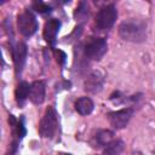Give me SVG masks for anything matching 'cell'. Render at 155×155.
<instances>
[{
    "label": "cell",
    "mask_w": 155,
    "mask_h": 155,
    "mask_svg": "<svg viewBox=\"0 0 155 155\" xmlns=\"http://www.w3.org/2000/svg\"><path fill=\"white\" fill-rule=\"evenodd\" d=\"M119 35L122 40L130 42H143L147 39V24L142 19H127L120 23Z\"/></svg>",
    "instance_id": "1"
},
{
    "label": "cell",
    "mask_w": 155,
    "mask_h": 155,
    "mask_svg": "<svg viewBox=\"0 0 155 155\" xmlns=\"http://www.w3.org/2000/svg\"><path fill=\"white\" fill-rule=\"evenodd\" d=\"M58 127V115L53 107H48L39 125V133L45 138H51Z\"/></svg>",
    "instance_id": "2"
},
{
    "label": "cell",
    "mask_w": 155,
    "mask_h": 155,
    "mask_svg": "<svg viewBox=\"0 0 155 155\" xmlns=\"http://www.w3.org/2000/svg\"><path fill=\"white\" fill-rule=\"evenodd\" d=\"M17 27H18L19 33L23 36L30 38L36 33V30L39 28V24H38V19L34 16V13L29 10H25L21 15H18Z\"/></svg>",
    "instance_id": "3"
},
{
    "label": "cell",
    "mask_w": 155,
    "mask_h": 155,
    "mask_svg": "<svg viewBox=\"0 0 155 155\" xmlns=\"http://www.w3.org/2000/svg\"><path fill=\"white\" fill-rule=\"evenodd\" d=\"M117 18V10L113 4L103 6L96 16V27L99 30L110 29Z\"/></svg>",
    "instance_id": "4"
},
{
    "label": "cell",
    "mask_w": 155,
    "mask_h": 155,
    "mask_svg": "<svg viewBox=\"0 0 155 155\" xmlns=\"http://www.w3.org/2000/svg\"><path fill=\"white\" fill-rule=\"evenodd\" d=\"M108 51L107 40L103 38H92L88 40L84 47L85 56L93 61H99Z\"/></svg>",
    "instance_id": "5"
},
{
    "label": "cell",
    "mask_w": 155,
    "mask_h": 155,
    "mask_svg": "<svg viewBox=\"0 0 155 155\" xmlns=\"http://www.w3.org/2000/svg\"><path fill=\"white\" fill-rule=\"evenodd\" d=\"M133 113H134V110L132 108H124V109L109 113L107 115V117H108L110 125L115 130H121V128L126 127V125L133 116Z\"/></svg>",
    "instance_id": "6"
},
{
    "label": "cell",
    "mask_w": 155,
    "mask_h": 155,
    "mask_svg": "<svg viewBox=\"0 0 155 155\" xmlns=\"http://www.w3.org/2000/svg\"><path fill=\"white\" fill-rule=\"evenodd\" d=\"M103 85H104V74L99 70H93L85 80L84 87L86 92L96 94L102 91Z\"/></svg>",
    "instance_id": "7"
},
{
    "label": "cell",
    "mask_w": 155,
    "mask_h": 155,
    "mask_svg": "<svg viewBox=\"0 0 155 155\" xmlns=\"http://www.w3.org/2000/svg\"><path fill=\"white\" fill-rule=\"evenodd\" d=\"M27 53H28V48L24 42H17L15 46H12V56H13L15 70H16L17 76L23 70V67H24L25 59H27Z\"/></svg>",
    "instance_id": "8"
},
{
    "label": "cell",
    "mask_w": 155,
    "mask_h": 155,
    "mask_svg": "<svg viewBox=\"0 0 155 155\" xmlns=\"http://www.w3.org/2000/svg\"><path fill=\"white\" fill-rule=\"evenodd\" d=\"M61 21L57 19V18H50L46 23H45V27H44V39L46 42H48L51 46H53L56 44V40H57V34L59 31V28H61Z\"/></svg>",
    "instance_id": "9"
},
{
    "label": "cell",
    "mask_w": 155,
    "mask_h": 155,
    "mask_svg": "<svg viewBox=\"0 0 155 155\" xmlns=\"http://www.w3.org/2000/svg\"><path fill=\"white\" fill-rule=\"evenodd\" d=\"M45 92H46V85L44 81H34L30 85V91H29V99L31 103L39 105L42 104L45 101Z\"/></svg>",
    "instance_id": "10"
},
{
    "label": "cell",
    "mask_w": 155,
    "mask_h": 155,
    "mask_svg": "<svg viewBox=\"0 0 155 155\" xmlns=\"http://www.w3.org/2000/svg\"><path fill=\"white\" fill-rule=\"evenodd\" d=\"M8 124L12 128V133L16 137V140H21L25 136V127H24V119L22 117L21 120H17L13 115L8 116Z\"/></svg>",
    "instance_id": "11"
},
{
    "label": "cell",
    "mask_w": 155,
    "mask_h": 155,
    "mask_svg": "<svg viewBox=\"0 0 155 155\" xmlns=\"http://www.w3.org/2000/svg\"><path fill=\"white\" fill-rule=\"evenodd\" d=\"M94 104L91 98L88 97H81L75 102V110L80 115H88L93 111Z\"/></svg>",
    "instance_id": "12"
},
{
    "label": "cell",
    "mask_w": 155,
    "mask_h": 155,
    "mask_svg": "<svg viewBox=\"0 0 155 155\" xmlns=\"http://www.w3.org/2000/svg\"><path fill=\"white\" fill-rule=\"evenodd\" d=\"M29 91H30V85L25 81H21L15 91V96H16V101L18 103L19 107H22L24 104V102L27 101V98L29 97Z\"/></svg>",
    "instance_id": "13"
},
{
    "label": "cell",
    "mask_w": 155,
    "mask_h": 155,
    "mask_svg": "<svg viewBox=\"0 0 155 155\" xmlns=\"http://www.w3.org/2000/svg\"><path fill=\"white\" fill-rule=\"evenodd\" d=\"M114 132L109 130H99L94 136V145L93 147H105L113 140Z\"/></svg>",
    "instance_id": "14"
},
{
    "label": "cell",
    "mask_w": 155,
    "mask_h": 155,
    "mask_svg": "<svg viewBox=\"0 0 155 155\" xmlns=\"http://www.w3.org/2000/svg\"><path fill=\"white\" fill-rule=\"evenodd\" d=\"M124 150V142L121 139H113L103 150V155H121Z\"/></svg>",
    "instance_id": "15"
},
{
    "label": "cell",
    "mask_w": 155,
    "mask_h": 155,
    "mask_svg": "<svg viewBox=\"0 0 155 155\" xmlns=\"http://www.w3.org/2000/svg\"><path fill=\"white\" fill-rule=\"evenodd\" d=\"M74 16L76 18V21H81V19H86L88 17V7H87V4L86 2H80V5L76 7L75 12H74Z\"/></svg>",
    "instance_id": "16"
},
{
    "label": "cell",
    "mask_w": 155,
    "mask_h": 155,
    "mask_svg": "<svg viewBox=\"0 0 155 155\" xmlns=\"http://www.w3.org/2000/svg\"><path fill=\"white\" fill-rule=\"evenodd\" d=\"M33 8L35 11H38L39 13H47V12L51 11V7L47 4L42 2V1H35V2H33Z\"/></svg>",
    "instance_id": "17"
},
{
    "label": "cell",
    "mask_w": 155,
    "mask_h": 155,
    "mask_svg": "<svg viewBox=\"0 0 155 155\" xmlns=\"http://www.w3.org/2000/svg\"><path fill=\"white\" fill-rule=\"evenodd\" d=\"M54 54H56V59H57V62L61 64V65H63L64 63H65V58H67V54L63 52V51H61V50H56L54 51Z\"/></svg>",
    "instance_id": "18"
},
{
    "label": "cell",
    "mask_w": 155,
    "mask_h": 155,
    "mask_svg": "<svg viewBox=\"0 0 155 155\" xmlns=\"http://www.w3.org/2000/svg\"><path fill=\"white\" fill-rule=\"evenodd\" d=\"M67 155H70V154H67Z\"/></svg>",
    "instance_id": "19"
}]
</instances>
